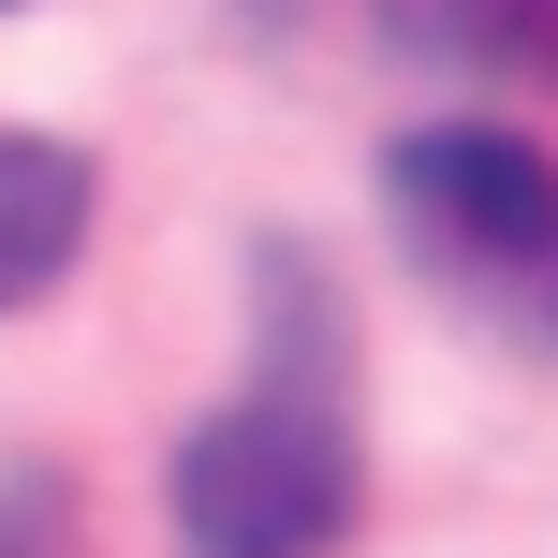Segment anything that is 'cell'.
<instances>
[{
	"label": "cell",
	"mask_w": 558,
	"mask_h": 558,
	"mask_svg": "<svg viewBox=\"0 0 558 558\" xmlns=\"http://www.w3.org/2000/svg\"><path fill=\"white\" fill-rule=\"evenodd\" d=\"M367 500L353 441V308L308 251H265L251 383L177 441V544L192 558H338Z\"/></svg>",
	"instance_id": "cell-1"
},
{
	"label": "cell",
	"mask_w": 558,
	"mask_h": 558,
	"mask_svg": "<svg viewBox=\"0 0 558 558\" xmlns=\"http://www.w3.org/2000/svg\"><path fill=\"white\" fill-rule=\"evenodd\" d=\"M383 206L441 279H530L558 251V177L514 133H412L383 147Z\"/></svg>",
	"instance_id": "cell-2"
},
{
	"label": "cell",
	"mask_w": 558,
	"mask_h": 558,
	"mask_svg": "<svg viewBox=\"0 0 558 558\" xmlns=\"http://www.w3.org/2000/svg\"><path fill=\"white\" fill-rule=\"evenodd\" d=\"M74 251H88V162L59 133H0V308L59 294Z\"/></svg>",
	"instance_id": "cell-3"
},
{
	"label": "cell",
	"mask_w": 558,
	"mask_h": 558,
	"mask_svg": "<svg viewBox=\"0 0 558 558\" xmlns=\"http://www.w3.org/2000/svg\"><path fill=\"white\" fill-rule=\"evenodd\" d=\"M397 59L441 74H558V0H367Z\"/></svg>",
	"instance_id": "cell-4"
}]
</instances>
